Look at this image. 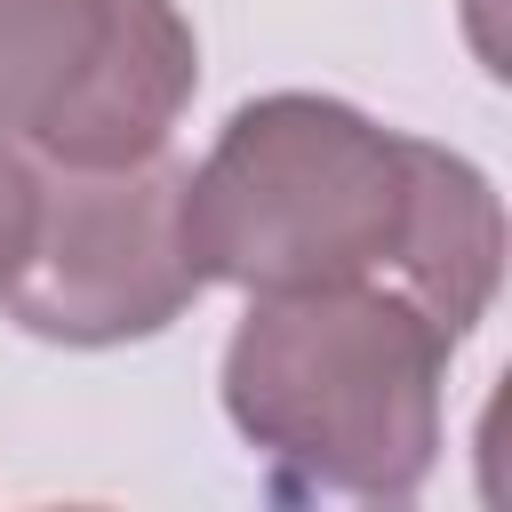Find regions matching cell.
<instances>
[{"label": "cell", "instance_id": "obj_1", "mask_svg": "<svg viewBox=\"0 0 512 512\" xmlns=\"http://www.w3.org/2000/svg\"><path fill=\"white\" fill-rule=\"evenodd\" d=\"M200 288L280 296L328 280H392L464 344L504 288L496 184L432 144L368 120L344 96L272 88L240 104L176 200Z\"/></svg>", "mask_w": 512, "mask_h": 512}, {"label": "cell", "instance_id": "obj_2", "mask_svg": "<svg viewBox=\"0 0 512 512\" xmlns=\"http://www.w3.org/2000/svg\"><path fill=\"white\" fill-rule=\"evenodd\" d=\"M448 336L392 280L248 296L224 344V416L280 488L400 504L440 464Z\"/></svg>", "mask_w": 512, "mask_h": 512}, {"label": "cell", "instance_id": "obj_3", "mask_svg": "<svg viewBox=\"0 0 512 512\" xmlns=\"http://www.w3.org/2000/svg\"><path fill=\"white\" fill-rule=\"evenodd\" d=\"M200 88L176 0H0V144L56 168L168 152Z\"/></svg>", "mask_w": 512, "mask_h": 512}, {"label": "cell", "instance_id": "obj_4", "mask_svg": "<svg viewBox=\"0 0 512 512\" xmlns=\"http://www.w3.org/2000/svg\"><path fill=\"white\" fill-rule=\"evenodd\" d=\"M184 160L152 152L128 168H56L40 160V208L16 272L0 280V312L72 352L144 344L176 328L200 296V272L176 232Z\"/></svg>", "mask_w": 512, "mask_h": 512}, {"label": "cell", "instance_id": "obj_5", "mask_svg": "<svg viewBox=\"0 0 512 512\" xmlns=\"http://www.w3.org/2000/svg\"><path fill=\"white\" fill-rule=\"evenodd\" d=\"M32 208H40V160L24 144H0V280L16 272V256L32 240Z\"/></svg>", "mask_w": 512, "mask_h": 512}]
</instances>
